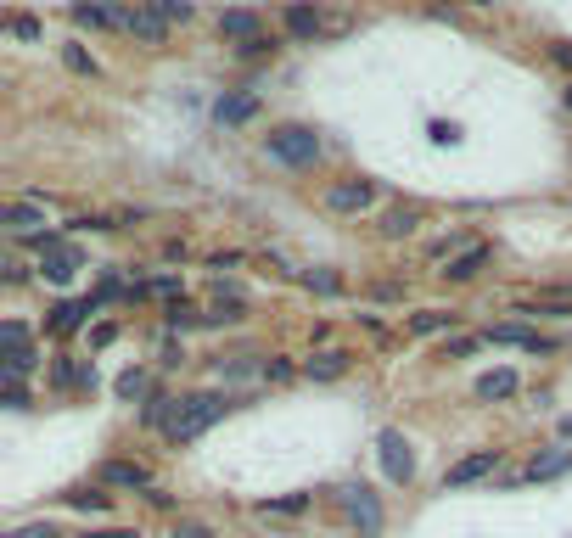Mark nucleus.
<instances>
[{
	"label": "nucleus",
	"instance_id": "1",
	"mask_svg": "<svg viewBox=\"0 0 572 538\" xmlns=\"http://www.w3.org/2000/svg\"><path fill=\"white\" fill-rule=\"evenodd\" d=\"M230 410V398L219 393H191V398H169V410H163V438L180 449V443H197L219 415Z\"/></svg>",
	"mask_w": 572,
	"mask_h": 538
},
{
	"label": "nucleus",
	"instance_id": "2",
	"mask_svg": "<svg viewBox=\"0 0 572 538\" xmlns=\"http://www.w3.org/2000/svg\"><path fill=\"white\" fill-rule=\"evenodd\" d=\"M264 152L275 157V163H286V169H309L320 157V135L315 129H303V124H281L264 135Z\"/></svg>",
	"mask_w": 572,
	"mask_h": 538
},
{
	"label": "nucleus",
	"instance_id": "3",
	"mask_svg": "<svg viewBox=\"0 0 572 538\" xmlns=\"http://www.w3.org/2000/svg\"><path fill=\"white\" fill-rule=\"evenodd\" d=\"M343 510H348V522L359 527V538H382V499H376V488H365V482H348L343 488Z\"/></svg>",
	"mask_w": 572,
	"mask_h": 538
},
{
	"label": "nucleus",
	"instance_id": "4",
	"mask_svg": "<svg viewBox=\"0 0 572 538\" xmlns=\"http://www.w3.org/2000/svg\"><path fill=\"white\" fill-rule=\"evenodd\" d=\"M376 454H382L387 482H410L415 477V454H410V443H404V432H393V426H387L382 438H376Z\"/></svg>",
	"mask_w": 572,
	"mask_h": 538
},
{
	"label": "nucleus",
	"instance_id": "5",
	"mask_svg": "<svg viewBox=\"0 0 572 538\" xmlns=\"http://www.w3.org/2000/svg\"><path fill=\"white\" fill-rule=\"evenodd\" d=\"M118 29L135 34V40H146V45H163L169 23L158 17V6H118Z\"/></svg>",
	"mask_w": 572,
	"mask_h": 538
},
{
	"label": "nucleus",
	"instance_id": "6",
	"mask_svg": "<svg viewBox=\"0 0 572 538\" xmlns=\"http://www.w3.org/2000/svg\"><path fill=\"white\" fill-rule=\"evenodd\" d=\"M494 466H500V449H477V454H466V460H455V466L444 471V488L483 482V477H494Z\"/></svg>",
	"mask_w": 572,
	"mask_h": 538
},
{
	"label": "nucleus",
	"instance_id": "7",
	"mask_svg": "<svg viewBox=\"0 0 572 538\" xmlns=\"http://www.w3.org/2000/svg\"><path fill=\"white\" fill-rule=\"evenodd\" d=\"M101 482H107V488H135V494H152V488H158L141 460H107V466H101Z\"/></svg>",
	"mask_w": 572,
	"mask_h": 538
},
{
	"label": "nucleus",
	"instance_id": "8",
	"mask_svg": "<svg viewBox=\"0 0 572 538\" xmlns=\"http://www.w3.org/2000/svg\"><path fill=\"white\" fill-rule=\"evenodd\" d=\"M371 202H376L371 180H343V185H331L326 191V208H337V213H365Z\"/></svg>",
	"mask_w": 572,
	"mask_h": 538
},
{
	"label": "nucleus",
	"instance_id": "9",
	"mask_svg": "<svg viewBox=\"0 0 572 538\" xmlns=\"http://www.w3.org/2000/svg\"><path fill=\"white\" fill-rule=\"evenodd\" d=\"M101 303H96V292H90L85 303H57V309H51V320H45V326L57 331V337H73V331L85 326V314H96Z\"/></svg>",
	"mask_w": 572,
	"mask_h": 538
},
{
	"label": "nucleus",
	"instance_id": "10",
	"mask_svg": "<svg viewBox=\"0 0 572 538\" xmlns=\"http://www.w3.org/2000/svg\"><path fill=\"white\" fill-rule=\"evenodd\" d=\"M303 376H315V382H337V376H348V354H343V348H320V354L303 359Z\"/></svg>",
	"mask_w": 572,
	"mask_h": 538
},
{
	"label": "nucleus",
	"instance_id": "11",
	"mask_svg": "<svg viewBox=\"0 0 572 538\" xmlns=\"http://www.w3.org/2000/svg\"><path fill=\"white\" fill-rule=\"evenodd\" d=\"M488 342H505V348H528V354H550L556 342L539 337V331H522V326H494L488 331Z\"/></svg>",
	"mask_w": 572,
	"mask_h": 538
},
{
	"label": "nucleus",
	"instance_id": "12",
	"mask_svg": "<svg viewBox=\"0 0 572 538\" xmlns=\"http://www.w3.org/2000/svg\"><path fill=\"white\" fill-rule=\"evenodd\" d=\"M488 258H494V247H488V241H472V247H466L460 258H449V269H444V275H449V281H472V275L488 264Z\"/></svg>",
	"mask_w": 572,
	"mask_h": 538
},
{
	"label": "nucleus",
	"instance_id": "13",
	"mask_svg": "<svg viewBox=\"0 0 572 538\" xmlns=\"http://www.w3.org/2000/svg\"><path fill=\"white\" fill-rule=\"evenodd\" d=\"M73 269H79V253H73V247H57V253L40 258V275H45V281H57V286L73 281Z\"/></svg>",
	"mask_w": 572,
	"mask_h": 538
},
{
	"label": "nucleus",
	"instance_id": "14",
	"mask_svg": "<svg viewBox=\"0 0 572 538\" xmlns=\"http://www.w3.org/2000/svg\"><path fill=\"white\" fill-rule=\"evenodd\" d=\"M219 34H225V40H242V45L264 40V34H258V17H253V12H225V17H219Z\"/></svg>",
	"mask_w": 572,
	"mask_h": 538
},
{
	"label": "nucleus",
	"instance_id": "15",
	"mask_svg": "<svg viewBox=\"0 0 572 538\" xmlns=\"http://www.w3.org/2000/svg\"><path fill=\"white\" fill-rule=\"evenodd\" d=\"M286 34H292V40H315V34H320V12H315V6H286Z\"/></svg>",
	"mask_w": 572,
	"mask_h": 538
},
{
	"label": "nucleus",
	"instance_id": "16",
	"mask_svg": "<svg viewBox=\"0 0 572 538\" xmlns=\"http://www.w3.org/2000/svg\"><path fill=\"white\" fill-rule=\"evenodd\" d=\"M253 113H258V96H219V107H214L219 124H247Z\"/></svg>",
	"mask_w": 572,
	"mask_h": 538
},
{
	"label": "nucleus",
	"instance_id": "17",
	"mask_svg": "<svg viewBox=\"0 0 572 538\" xmlns=\"http://www.w3.org/2000/svg\"><path fill=\"white\" fill-rule=\"evenodd\" d=\"M567 466H572V449H556V454H539L522 477H528V482H550V477H561Z\"/></svg>",
	"mask_w": 572,
	"mask_h": 538
},
{
	"label": "nucleus",
	"instance_id": "18",
	"mask_svg": "<svg viewBox=\"0 0 572 538\" xmlns=\"http://www.w3.org/2000/svg\"><path fill=\"white\" fill-rule=\"evenodd\" d=\"M516 370H488V376H477V398H511L516 393Z\"/></svg>",
	"mask_w": 572,
	"mask_h": 538
},
{
	"label": "nucleus",
	"instance_id": "19",
	"mask_svg": "<svg viewBox=\"0 0 572 538\" xmlns=\"http://www.w3.org/2000/svg\"><path fill=\"white\" fill-rule=\"evenodd\" d=\"M455 326V314L449 309H421V314H410V331L415 337H438V331H449Z\"/></svg>",
	"mask_w": 572,
	"mask_h": 538
},
{
	"label": "nucleus",
	"instance_id": "20",
	"mask_svg": "<svg viewBox=\"0 0 572 538\" xmlns=\"http://www.w3.org/2000/svg\"><path fill=\"white\" fill-rule=\"evenodd\" d=\"M415 225H421V208H415V202H404V208H387L382 236H410Z\"/></svg>",
	"mask_w": 572,
	"mask_h": 538
},
{
	"label": "nucleus",
	"instance_id": "21",
	"mask_svg": "<svg viewBox=\"0 0 572 538\" xmlns=\"http://www.w3.org/2000/svg\"><path fill=\"white\" fill-rule=\"evenodd\" d=\"M51 376H57V387H96V370L73 365V359H57V365H51Z\"/></svg>",
	"mask_w": 572,
	"mask_h": 538
},
{
	"label": "nucleus",
	"instance_id": "22",
	"mask_svg": "<svg viewBox=\"0 0 572 538\" xmlns=\"http://www.w3.org/2000/svg\"><path fill=\"white\" fill-rule=\"evenodd\" d=\"M309 510V494H286V499H264L258 516H303Z\"/></svg>",
	"mask_w": 572,
	"mask_h": 538
},
{
	"label": "nucleus",
	"instance_id": "23",
	"mask_svg": "<svg viewBox=\"0 0 572 538\" xmlns=\"http://www.w3.org/2000/svg\"><path fill=\"white\" fill-rule=\"evenodd\" d=\"M303 281H309V292H320V298H337V292H343V281H337L331 269H309Z\"/></svg>",
	"mask_w": 572,
	"mask_h": 538
},
{
	"label": "nucleus",
	"instance_id": "24",
	"mask_svg": "<svg viewBox=\"0 0 572 538\" xmlns=\"http://www.w3.org/2000/svg\"><path fill=\"white\" fill-rule=\"evenodd\" d=\"M0 348H6V354H29V331L17 326V320H6V326H0Z\"/></svg>",
	"mask_w": 572,
	"mask_h": 538
},
{
	"label": "nucleus",
	"instance_id": "25",
	"mask_svg": "<svg viewBox=\"0 0 572 538\" xmlns=\"http://www.w3.org/2000/svg\"><path fill=\"white\" fill-rule=\"evenodd\" d=\"M62 62H68L73 73H96V57H90L85 45H62Z\"/></svg>",
	"mask_w": 572,
	"mask_h": 538
},
{
	"label": "nucleus",
	"instance_id": "26",
	"mask_svg": "<svg viewBox=\"0 0 572 538\" xmlns=\"http://www.w3.org/2000/svg\"><path fill=\"white\" fill-rule=\"evenodd\" d=\"M6 225H12V230H29V225H40V213H34L29 202H12V208H6Z\"/></svg>",
	"mask_w": 572,
	"mask_h": 538
},
{
	"label": "nucleus",
	"instance_id": "27",
	"mask_svg": "<svg viewBox=\"0 0 572 538\" xmlns=\"http://www.w3.org/2000/svg\"><path fill=\"white\" fill-rule=\"evenodd\" d=\"M169 326H174V331H186V326H197V309H191L186 298H174V303H169Z\"/></svg>",
	"mask_w": 572,
	"mask_h": 538
},
{
	"label": "nucleus",
	"instance_id": "28",
	"mask_svg": "<svg viewBox=\"0 0 572 538\" xmlns=\"http://www.w3.org/2000/svg\"><path fill=\"white\" fill-rule=\"evenodd\" d=\"M146 393V370H124L118 376V398H141Z\"/></svg>",
	"mask_w": 572,
	"mask_h": 538
},
{
	"label": "nucleus",
	"instance_id": "29",
	"mask_svg": "<svg viewBox=\"0 0 572 538\" xmlns=\"http://www.w3.org/2000/svg\"><path fill=\"white\" fill-rule=\"evenodd\" d=\"M152 6H158V17H163V23H174V17L186 23V17H191V6H186V0H152Z\"/></svg>",
	"mask_w": 572,
	"mask_h": 538
},
{
	"label": "nucleus",
	"instance_id": "30",
	"mask_svg": "<svg viewBox=\"0 0 572 538\" xmlns=\"http://www.w3.org/2000/svg\"><path fill=\"white\" fill-rule=\"evenodd\" d=\"M68 505H73V510H90V516H101V510H107V494H68Z\"/></svg>",
	"mask_w": 572,
	"mask_h": 538
},
{
	"label": "nucleus",
	"instance_id": "31",
	"mask_svg": "<svg viewBox=\"0 0 572 538\" xmlns=\"http://www.w3.org/2000/svg\"><path fill=\"white\" fill-rule=\"evenodd\" d=\"M12 34L17 40H40V23L34 17H12Z\"/></svg>",
	"mask_w": 572,
	"mask_h": 538
},
{
	"label": "nucleus",
	"instance_id": "32",
	"mask_svg": "<svg viewBox=\"0 0 572 538\" xmlns=\"http://www.w3.org/2000/svg\"><path fill=\"white\" fill-rule=\"evenodd\" d=\"M6 404H12V410H29V393H23V382H6Z\"/></svg>",
	"mask_w": 572,
	"mask_h": 538
},
{
	"label": "nucleus",
	"instance_id": "33",
	"mask_svg": "<svg viewBox=\"0 0 572 538\" xmlns=\"http://www.w3.org/2000/svg\"><path fill=\"white\" fill-rule=\"evenodd\" d=\"M146 292H158V298H174V292H180V281H174V275H158V281L146 286Z\"/></svg>",
	"mask_w": 572,
	"mask_h": 538
},
{
	"label": "nucleus",
	"instance_id": "34",
	"mask_svg": "<svg viewBox=\"0 0 572 538\" xmlns=\"http://www.w3.org/2000/svg\"><path fill=\"white\" fill-rule=\"evenodd\" d=\"M174 538H214V533H208L202 522H180V527H174Z\"/></svg>",
	"mask_w": 572,
	"mask_h": 538
},
{
	"label": "nucleus",
	"instance_id": "35",
	"mask_svg": "<svg viewBox=\"0 0 572 538\" xmlns=\"http://www.w3.org/2000/svg\"><path fill=\"white\" fill-rule=\"evenodd\" d=\"M264 376H270V382H286V376H292V365H286V359H270V365H264Z\"/></svg>",
	"mask_w": 572,
	"mask_h": 538
},
{
	"label": "nucleus",
	"instance_id": "36",
	"mask_svg": "<svg viewBox=\"0 0 572 538\" xmlns=\"http://www.w3.org/2000/svg\"><path fill=\"white\" fill-rule=\"evenodd\" d=\"M118 337V326H96V337H90V348H107V342Z\"/></svg>",
	"mask_w": 572,
	"mask_h": 538
},
{
	"label": "nucleus",
	"instance_id": "37",
	"mask_svg": "<svg viewBox=\"0 0 572 538\" xmlns=\"http://www.w3.org/2000/svg\"><path fill=\"white\" fill-rule=\"evenodd\" d=\"M6 538H57L51 527H17V533H6Z\"/></svg>",
	"mask_w": 572,
	"mask_h": 538
},
{
	"label": "nucleus",
	"instance_id": "38",
	"mask_svg": "<svg viewBox=\"0 0 572 538\" xmlns=\"http://www.w3.org/2000/svg\"><path fill=\"white\" fill-rule=\"evenodd\" d=\"M550 57H556L561 68H572V45H556V51H550Z\"/></svg>",
	"mask_w": 572,
	"mask_h": 538
},
{
	"label": "nucleus",
	"instance_id": "39",
	"mask_svg": "<svg viewBox=\"0 0 572 538\" xmlns=\"http://www.w3.org/2000/svg\"><path fill=\"white\" fill-rule=\"evenodd\" d=\"M90 538H135L129 527H113V533H90Z\"/></svg>",
	"mask_w": 572,
	"mask_h": 538
},
{
	"label": "nucleus",
	"instance_id": "40",
	"mask_svg": "<svg viewBox=\"0 0 572 538\" xmlns=\"http://www.w3.org/2000/svg\"><path fill=\"white\" fill-rule=\"evenodd\" d=\"M561 432H567V438H572V415H567V421H561Z\"/></svg>",
	"mask_w": 572,
	"mask_h": 538
},
{
	"label": "nucleus",
	"instance_id": "41",
	"mask_svg": "<svg viewBox=\"0 0 572 538\" xmlns=\"http://www.w3.org/2000/svg\"><path fill=\"white\" fill-rule=\"evenodd\" d=\"M567 107H572V90H567Z\"/></svg>",
	"mask_w": 572,
	"mask_h": 538
}]
</instances>
